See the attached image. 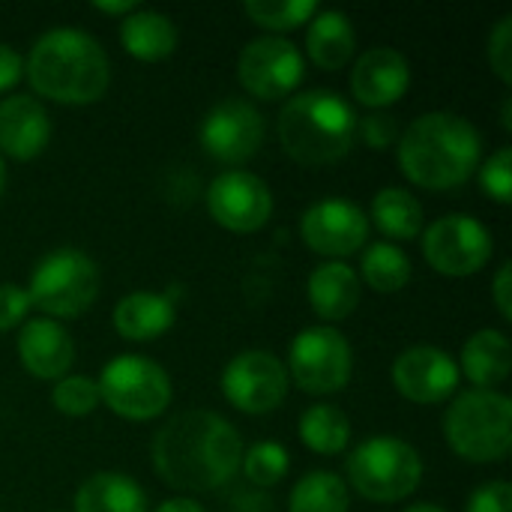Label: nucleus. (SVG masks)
Instances as JSON below:
<instances>
[{
  "label": "nucleus",
  "mask_w": 512,
  "mask_h": 512,
  "mask_svg": "<svg viewBox=\"0 0 512 512\" xmlns=\"http://www.w3.org/2000/svg\"><path fill=\"white\" fill-rule=\"evenodd\" d=\"M150 462L159 480L177 492H216L240 471L243 438L225 417L189 408L156 432Z\"/></svg>",
  "instance_id": "nucleus-1"
},
{
  "label": "nucleus",
  "mask_w": 512,
  "mask_h": 512,
  "mask_svg": "<svg viewBox=\"0 0 512 512\" xmlns=\"http://www.w3.org/2000/svg\"><path fill=\"white\" fill-rule=\"evenodd\" d=\"M402 174L429 192L465 186L483 162V138L477 126L453 111L420 114L396 144Z\"/></svg>",
  "instance_id": "nucleus-2"
},
{
  "label": "nucleus",
  "mask_w": 512,
  "mask_h": 512,
  "mask_svg": "<svg viewBox=\"0 0 512 512\" xmlns=\"http://www.w3.org/2000/svg\"><path fill=\"white\" fill-rule=\"evenodd\" d=\"M24 75L33 93L57 105H93L111 84V60L90 33L54 27L33 42Z\"/></svg>",
  "instance_id": "nucleus-3"
},
{
  "label": "nucleus",
  "mask_w": 512,
  "mask_h": 512,
  "mask_svg": "<svg viewBox=\"0 0 512 512\" xmlns=\"http://www.w3.org/2000/svg\"><path fill=\"white\" fill-rule=\"evenodd\" d=\"M357 120L351 102L336 90H306L282 105L276 132L294 162L324 168L348 156L357 138Z\"/></svg>",
  "instance_id": "nucleus-4"
},
{
  "label": "nucleus",
  "mask_w": 512,
  "mask_h": 512,
  "mask_svg": "<svg viewBox=\"0 0 512 512\" xmlns=\"http://www.w3.org/2000/svg\"><path fill=\"white\" fill-rule=\"evenodd\" d=\"M450 450L471 465H495L510 456L512 399L498 390H465L444 414Z\"/></svg>",
  "instance_id": "nucleus-5"
},
{
  "label": "nucleus",
  "mask_w": 512,
  "mask_h": 512,
  "mask_svg": "<svg viewBox=\"0 0 512 512\" xmlns=\"http://www.w3.org/2000/svg\"><path fill=\"white\" fill-rule=\"evenodd\" d=\"M423 456L402 438L378 435L357 444L345 462L348 483L372 504H396L411 498L423 483Z\"/></svg>",
  "instance_id": "nucleus-6"
},
{
  "label": "nucleus",
  "mask_w": 512,
  "mask_h": 512,
  "mask_svg": "<svg viewBox=\"0 0 512 512\" xmlns=\"http://www.w3.org/2000/svg\"><path fill=\"white\" fill-rule=\"evenodd\" d=\"M30 306L51 321L84 315L99 297V267L81 249H54L36 261L27 279Z\"/></svg>",
  "instance_id": "nucleus-7"
},
{
  "label": "nucleus",
  "mask_w": 512,
  "mask_h": 512,
  "mask_svg": "<svg viewBox=\"0 0 512 512\" xmlns=\"http://www.w3.org/2000/svg\"><path fill=\"white\" fill-rule=\"evenodd\" d=\"M96 387L99 402H105L111 414L132 423L162 417L174 396L168 372L144 354H120L108 360L96 378Z\"/></svg>",
  "instance_id": "nucleus-8"
},
{
  "label": "nucleus",
  "mask_w": 512,
  "mask_h": 512,
  "mask_svg": "<svg viewBox=\"0 0 512 512\" xmlns=\"http://www.w3.org/2000/svg\"><path fill=\"white\" fill-rule=\"evenodd\" d=\"M288 378L309 396H333L351 384L354 348L327 324L306 327L288 348Z\"/></svg>",
  "instance_id": "nucleus-9"
},
{
  "label": "nucleus",
  "mask_w": 512,
  "mask_h": 512,
  "mask_svg": "<svg viewBox=\"0 0 512 512\" xmlns=\"http://www.w3.org/2000/svg\"><path fill=\"white\" fill-rule=\"evenodd\" d=\"M492 252V231L468 213L441 216L423 231V255L441 276H474L492 261Z\"/></svg>",
  "instance_id": "nucleus-10"
},
{
  "label": "nucleus",
  "mask_w": 512,
  "mask_h": 512,
  "mask_svg": "<svg viewBox=\"0 0 512 512\" xmlns=\"http://www.w3.org/2000/svg\"><path fill=\"white\" fill-rule=\"evenodd\" d=\"M219 387L222 396L231 402V408L249 417H264L285 402L291 378L276 354L249 348L225 363Z\"/></svg>",
  "instance_id": "nucleus-11"
},
{
  "label": "nucleus",
  "mask_w": 512,
  "mask_h": 512,
  "mask_svg": "<svg viewBox=\"0 0 512 512\" xmlns=\"http://www.w3.org/2000/svg\"><path fill=\"white\" fill-rule=\"evenodd\" d=\"M306 75V60L285 36H258L243 45L237 57V78L243 90L261 102L291 96Z\"/></svg>",
  "instance_id": "nucleus-12"
},
{
  "label": "nucleus",
  "mask_w": 512,
  "mask_h": 512,
  "mask_svg": "<svg viewBox=\"0 0 512 512\" xmlns=\"http://www.w3.org/2000/svg\"><path fill=\"white\" fill-rule=\"evenodd\" d=\"M264 135H267L264 114L240 96L216 102L198 126L201 147L222 165L249 162L261 150Z\"/></svg>",
  "instance_id": "nucleus-13"
},
{
  "label": "nucleus",
  "mask_w": 512,
  "mask_h": 512,
  "mask_svg": "<svg viewBox=\"0 0 512 512\" xmlns=\"http://www.w3.org/2000/svg\"><path fill=\"white\" fill-rule=\"evenodd\" d=\"M207 210L219 228L231 234H255L273 216V192L258 174L231 168L207 186Z\"/></svg>",
  "instance_id": "nucleus-14"
},
{
  "label": "nucleus",
  "mask_w": 512,
  "mask_h": 512,
  "mask_svg": "<svg viewBox=\"0 0 512 512\" xmlns=\"http://www.w3.org/2000/svg\"><path fill=\"white\" fill-rule=\"evenodd\" d=\"M300 237L315 255L342 261L366 246L369 216L360 204L348 198H324L303 213Z\"/></svg>",
  "instance_id": "nucleus-15"
},
{
  "label": "nucleus",
  "mask_w": 512,
  "mask_h": 512,
  "mask_svg": "<svg viewBox=\"0 0 512 512\" xmlns=\"http://www.w3.org/2000/svg\"><path fill=\"white\" fill-rule=\"evenodd\" d=\"M393 387L414 405H441L456 396L462 372L459 363L432 345H414L393 360Z\"/></svg>",
  "instance_id": "nucleus-16"
},
{
  "label": "nucleus",
  "mask_w": 512,
  "mask_h": 512,
  "mask_svg": "<svg viewBox=\"0 0 512 512\" xmlns=\"http://www.w3.org/2000/svg\"><path fill=\"white\" fill-rule=\"evenodd\" d=\"M411 87V63L402 51L375 45L363 51L351 69V93L366 108H387L399 102Z\"/></svg>",
  "instance_id": "nucleus-17"
},
{
  "label": "nucleus",
  "mask_w": 512,
  "mask_h": 512,
  "mask_svg": "<svg viewBox=\"0 0 512 512\" xmlns=\"http://www.w3.org/2000/svg\"><path fill=\"white\" fill-rule=\"evenodd\" d=\"M51 141V117L36 96L15 93L0 99V156L15 162L36 159Z\"/></svg>",
  "instance_id": "nucleus-18"
},
{
  "label": "nucleus",
  "mask_w": 512,
  "mask_h": 512,
  "mask_svg": "<svg viewBox=\"0 0 512 512\" xmlns=\"http://www.w3.org/2000/svg\"><path fill=\"white\" fill-rule=\"evenodd\" d=\"M18 360L39 381H60L75 363V342L60 321L33 318L18 333Z\"/></svg>",
  "instance_id": "nucleus-19"
},
{
  "label": "nucleus",
  "mask_w": 512,
  "mask_h": 512,
  "mask_svg": "<svg viewBox=\"0 0 512 512\" xmlns=\"http://www.w3.org/2000/svg\"><path fill=\"white\" fill-rule=\"evenodd\" d=\"M309 306L312 312L330 324L345 321L357 312L360 297H363V282L357 276V270L345 261H324L312 270L309 285Z\"/></svg>",
  "instance_id": "nucleus-20"
},
{
  "label": "nucleus",
  "mask_w": 512,
  "mask_h": 512,
  "mask_svg": "<svg viewBox=\"0 0 512 512\" xmlns=\"http://www.w3.org/2000/svg\"><path fill=\"white\" fill-rule=\"evenodd\" d=\"M177 321V306L171 294L132 291L114 306V330L126 342H153L165 336Z\"/></svg>",
  "instance_id": "nucleus-21"
},
{
  "label": "nucleus",
  "mask_w": 512,
  "mask_h": 512,
  "mask_svg": "<svg viewBox=\"0 0 512 512\" xmlns=\"http://www.w3.org/2000/svg\"><path fill=\"white\" fill-rule=\"evenodd\" d=\"M510 369L512 351L504 330H495V327L477 330L462 345L459 372H465V378L474 384V390H495L498 384H504L510 378Z\"/></svg>",
  "instance_id": "nucleus-22"
},
{
  "label": "nucleus",
  "mask_w": 512,
  "mask_h": 512,
  "mask_svg": "<svg viewBox=\"0 0 512 512\" xmlns=\"http://www.w3.org/2000/svg\"><path fill=\"white\" fill-rule=\"evenodd\" d=\"M177 24L156 9H135L120 21V45L141 63H159L177 51Z\"/></svg>",
  "instance_id": "nucleus-23"
},
{
  "label": "nucleus",
  "mask_w": 512,
  "mask_h": 512,
  "mask_svg": "<svg viewBox=\"0 0 512 512\" xmlns=\"http://www.w3.org/2000/svg\"><path fill=\"white\" fill-rule=\"evenodd\" d=\"M306 51L315 66L324 72H339L351 63L357 51V33L345 12L339 9H318L309 21L306 33Z\"/></svg>",
  "instance_id": "nucleus-24"
},
{
  "label": "nucleus",
  "mask_w": 512,
  "mask_h": 512,
  "mask_svg": "<svg viewBox=\"0 0 512 512\" xmlns=\"http://www.w3.org/2000/svg\"><path fill=\"white\" fill-rule=\"evenodd\" d=\"M75 512H150L144 489L117 471H99L90 474L72 501Z\"/></svg>",
  "instance_id": "nucleus-25"
},
{
  "label": "nucleus",
  "mask_w": 512,
  "mask_h": 512,
  "mask_svg": "<svg viewBox=\"0 0 512 512\" xmlns=\"http://www.w3.org/2000/svg\"><path fill=\"white\" fill-rule=\"evenodd\" d=\"M372 222L390 240H414L423 234V204L405 186H384L372 198Z\"/></svg>",
  "instance_id": "nucleus-26"
},
{
  "label": "nucleus",
  "mask_w": 512,
  "mask_h": 512,
  "mask_svg": "<svg viewBox=\"0 0 512 512\" xmlns=\"http://www.w3.org/2000/svg\"><path fill=\"white\" fill-rule=\"evenodd\" d=\"M297 432H300V441L318 456H339L351 444V420L345 417L342 408L327 405V402L306 408L300 414Z\"/></svg>",
  "instance_id": "nucleus-27"
},
{
  "label": "nucleus",
  "mask_w": 512,
  "mask_h": 512,
  "mask_svg": "<svg viewBox=\"0 0 512 512\" xmlns=\"http://www.w3.org/2000/svg\"><path fill=\"white\" fill-rule=\"evenodd\" d=\"M357 276L375 294H396L411 282V258L396 243H369V249H363Z\"/></svg>",
  "instance_id": "nucleus-28"
},
{
  "label": "nucleus",
  "mask_w": 512,
  "mask_h": 512,
  "mask_svg": "<svg viewBox=\"0 0 512 512\" xmlns=\"http://www.w3.org/2000/svg\"><path fill=\"white\" fill-rule=\"evenodd\" d=\"M348 507V486L333 471H309L288 495V512H348Z\"/></svg>",
  "instance_id": "nucleus-29"
},
{
  "label": "nucleus",
  "mask_w": 512,
  "mask_h": 512,
  "mask_svg": "<svg viewBox=\"0 0 512 512\" xmlns=\"http://www.w3.org/2000/svg\"><path fill=\"white\" fill-rule=\"evenodd\" d=\"M243 12L258 27L273 30V33H285V30H297V27L309 24L315 18V12H318V3H312V0H282V3L246 0Z\"/></svg>",
  "instance_id": "nucleus-30"
},
{
  "label": "nucleus",
  "mask_w": 512,
  "mask_h": 512,
  "mask_svg": "<svg viewBox=\"0 0 512 512\" xmlns=\"http://www.w3.org/2000/svg\"><path fill=\"white\" fill-rule=\"evenodd\" d=\"M246 480L258 489H270L276 483H282L291 471V456L279 441H258L249 450H243V462H240Z\"/></svg>",
  "instance_id": "nucleus-31"
},
{
  "label": "nucleus",
  "mask_w": 512,
  "mask_h": 512,
  "mask_svg": "<svg viewBox=\"0 0 512 512\" xmlns=\"http://www.w3.org/2000/svg\"><path fill=\"white\" fill-rule=\"evenodd\" d=\"M51 405L63 417H90L99 402V387L90 375H66L51 387Z\"/></svg>",
  "instance_id": "nucleus-32"
},
{
  "label": "nucleus",
  "mask_w": 512,
  "mask_h": 512,
  "mask_svg": "<svg viewBox=\"0 0 512 512\" xmlns=\"http://www.w3.org/2000/svg\"><path fill=\"white\" fill-rule=\"evenodd\" d=\"M480 186L486 192V198L498 201V204H510L512 201V150L501 147L495 150L486 162H480Z\"/></svg>",
  "instance_id": "nucleus-33"
},
{
  "label": "nucleus",
  "mask_w": 512,
  "mask_h": 512,
  "mask_svg": "<svg viewBox=\"0 0 512 512\" xmlns=\"http://www.w3.org/2000/svg\"><path fill=\"white\" fill-rule=\"evenodd\" d=\"M489 66L492 72L504 81V84H512V15H504L495 30L489 33Z\"/></svg>",
  "instance_id": "nucleus-34"
},
{
  "label": "nucleus",
  "mask_w": 512,
  "mask_h": 512,
  "mask_svg": "<svg viewBox=\"0 0 512 512\" xmlns=\"http://www.w3.org/2000/svg\"><path fill=\"white\" fill-rule=\"evenodd\" d=\"M357 135L372 150H390L393 144H399V123H396V117L375 111V114L357 120Z\"/></svg>",
  "instance_id": "nucleus-35"
},
{
  "label": "nucleus",
  "mask_w": 512,
  "mask_h": 512,
  "mask_svg": "<svg viewBox=\"0 0 512 512\" xmlns=\"http://www.w3.org/2000/svg\"><path fill=\"white\" fill-rule=\"evenodd\" d=\"M27 312H30L27 291L15 282H3L0 285V333H9L18 324H24Z\"/></svg>",
  "instance_id": "nucleus-36"
},
{
  "label": "nucleus",
  "mask_w": 512,
  "mask_h": 512,
  "mask_svg": "<svg viewBox=\"0 0 512 512\" xmlns=\"http://www.w3.org/2000/svg\"><path fill=\"white\" fill-rule=\"evenodd\" d=\"M465 512H512V489L507 480H492L480 486L471 498Z\"/></svg>",
  "instance_id": "nucleus-37"
},
{
  "label": "nucleus",
  "mask_w": 512,
  "mask_h": 512,
  "mask_svg": "<svg viewBox=\"0 0 512 512\" xmlns=\"http://www.w3.org/2000/svg\"><path fill=\"white\" fill-rule=\"evenodd\" d=\"M492 300H495V309L501 312L504 321H512V267L510 261L498 267L495 273V282H492Z\"/></svg>",
  "instance_id": "nucleus-38"
},
{
  "label": "nucleus",
  "mask_w": 512,
  "mask_h": 512,
  "mask_svg": "<svg viewBox=\"0 0 512 512\" xmlns=\"http://www.w3.org/2000/svg\"><path fill=\"white\" fill-rule=\"evenodd\" d=\"M21 75H24V60H21V54H18L15 48H9V45L0 42V93L12 90V87L21 81Z\"/></svg>",
  "instance_id": "nucleus-39"
},
{
  "label": "nucleus",
  "mask_w": 512,
  "mask_h": 512,
  "mask_svg": "<svg viewBox=\"0 0 512 512\" xmlns=\"http://www.w3.org/2000/svg\"><path fill=\"white\" fill-rule=\"evenodd\" d=\"M93 9L102 12V15H123L126 18L129 12L138 9V0H96Z\"/></svg>",
  "instance_id": "nucleus-40"
},
{
  "label": "nucleus",
  "mask_w": 512,
  "mask_h": 512,
  "mask_svg": "<svg viewBox=\"0 0 512 512\" xmlns=\"http://www.w3.org/2000/svg\"><path fill=\"white\" fill-rule=\"evenodd\" d=\"M153 512H207L198 501H192V498H168V501H162L159 507Z\"/></svg>",
  "instance_id": "nucleus-41"
},
{
  "label": "nucleus",
  "mask_w": 512,
  "mask_h": 512,
  "mask_svg": "<svg viewBox=\"0 0 512 512\" xmlns=\"http://www.w3.org/2000/svg\"><path fill=\"white\" fill-rule=\"evenodd\" d=\"M405 512H447V510H441V507H435V504H414V507H408Z\"/></svg>",
  "instance_id": "nucleus-42"
},
{
  "label": "nucleus",
  "mask_w": 512,
  "mask_h": 512,
  "mask_svg": "<svg viewBox=\"0 0 512 512\" xmlns=\"http://www.w3.org/2000/svg\"><path fill=\"white\" fill-rule=\"evenodd\" d=\"M504 129H507V132L512 129V99L504 102Z\"/></svg>",
  "instance_id": "nucleus-43"
},
{
  "label": "nucleus",
  "mask_w": 512,
  "mask_h": 512,
  "mask_svg": "<svg viewBox=\"0 0 512 512\" xmlns=\"http://www.w3.org/2000/svg\"><path fill=\"white\" fill-rule=\"evenodd\" d=\"M3 189H6V162L0 156V195H3Z\"/></svg>",
  "instance_id": "nucleus-44"
}]
</instances>
